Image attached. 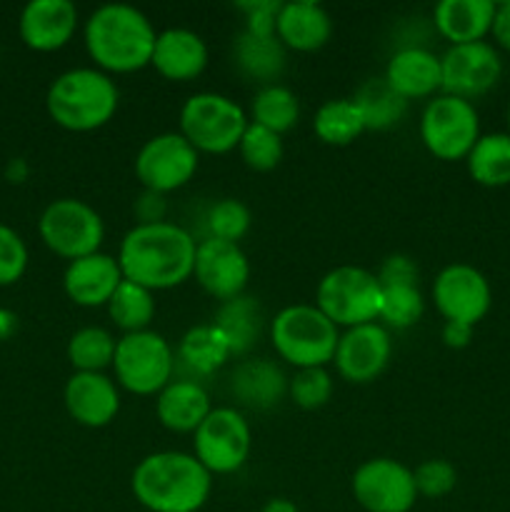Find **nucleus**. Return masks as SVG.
<instances>
[{
    "mask_svg": "<svg viewBox=\"0 0 510 512\" xmlns=\"http://www.w3.org/2000/svg\"><path fill=\"white\" fill-rule=\"evenodd\" d=\"M238 153L243 163L255 173H268L275 170L283 160V135L273 133V130L263 128V125L248 123L243 138H240Z\"/></svg>",
    "mask_w": 510,
    "mask_h": 512,
    "instance_id": "nucleus-37",
    "label": "nucleus"
},
{
    "mask_svg": "<svg viewBox=\"0 0 510 512\" xmlns=\"http://www.w3.org/2000/svg\"><path fill=\"white\" fill-rule=\"evenodd\" d=\"M340 330L315 305L295 303L270 320V343L280 360L303 368H328L338 350Z\"/></svg>",
    "mask_w": 510,
    "mask_h": 512,
    "instance_id": "nucleus-5",
    "label": "nucleus"
},
{
    "mask_svg": "<svg viewBox=\"0 0 510 512\" xmlns=\"http://www.w3.org/2000/svg\"><path fill=\"white\" fill-rule=\"evenodd\" d=\"M360 113H363L365 128L368 130H388L403 120L408 110V100L400 98L383 78L365 80L355 93Z\"/></svg>",
    "mask_w": 510,
    "mask_h": 512,
    "instance_id": "nucleus-34",
    "label": "nucleus"
},
{
    "mask_svg": "<svg viewBox=\"0 0 510 512\" xmlns=\"http://www.w3.org/2000/svg\"><path fill=\"white\" fill-rule=\"evenodd\" d=\"M280 5H283L280 0H250V3H238V10L245 15V30L260 35H273Z\"/></svg>",
    "mask_w": 510,
    "mask_h": 512,
    "instance_id": "nucleus-42",
    "label": "nucleus"
},
{
    "mask_svg": "<svg viewBox=\"0 0 510 512\" xmlns=\"http://www.w3.org/2000/svg\"><path fill=\"white\" fill-rule=\"evenodd\" d=\"M260 512H300L298 505L288 498H270L268 503L260 508Z\"/></svg>",
    "mask_w": 510,
    "mask_h": 512,
    "instance_id": "nucleus-48",
    "label": "nucleus"
},
{
    "mask_svg": "<svg viewBox=\"0 0 510 512\" xmlns=\"http://www.w3.org/2000/svg\"><path fill=\"white\" fill-rule=\"evenodd\" d=\"M493 15V0H440L433 10V23L450 45H465L488 38Z\"/></svg>",
    "mask_w": 510,
    "mask_h": 512,
    "instance_id": "nucleus-25",
    "label": "nucleus"
},
{
    "mask_svg": "<svg viewBox=\"0 0 510 512\" xmlns=\"http://www.w3.org/2000/svg\"><path fill=\"white\" fill-rule=\"evenodd\" d=\"M28 270V245L10 225L0 223V288L15 285Z\"/></svg>",
    "mask_w": 510,
    "mask_h": 512,
    "instance_id": "nucleus-41",
    "label": "nucleus"
},
{
    "mask_svg": "<svg viewBox=\"0 0 510 512\" xmlns=\"http://www.w3.org/2000/svg\"><path fill=\"white\" fill-rule=\"evenodd\" d=\"M178 360H183L190 370L200 375H210L215 370L223 368L233 353H230L228 338L223 335V330L215 323L195 325L188 333L180 338L178 345Z\"/></svg>",
    "mask_w": 510,
    "mask_h": 512,
    "instance_id": "nucleus-28",
    "label": "nucleus"
},
{
    "mask_svg": "<svg viewBox=\"0 0 510 512\" xmlns=\"http://www.w3.org/2000/svg\"><path fill=\"white\" fill-rule=\"evenodd\" d=\"M80 15L70 0H30L20 10V40L35 53H55L78 33Z\"/></svg>",
    "mask_w": 510,
    "mask_h": 512,
    "instance_id": "nucleus-18",
    "label": "nucleus"
},
{
    "mask_svg": "<svg viewBox=\"0 0 510 512\" xmlns=\"http://www.w3.org/2000/svg\"><path fill=\"white\" fill-rule=\"evenodd\" d=\"M230 390L238 398V403L248 405V408L268 410L280 403L285 393H288V378L283 370L270 360H243L238 368L233 370L230 378Z\"/></svg>",
    "mask_w": 510,
    "mask_h": 512,
    "instance_id": "nucleus-26",
    "label": "nucleus"
},
{
    "mask_svg": "<svg viewBox=\"0 0 510 512\" xmlns=\"http://www.w3.org/2000/svg\"><path fill=\"white\" fill-rule=\"evenodd\" d=\"M178 133L198 153L225 155L238 150L250 118L233 98L220 93H195L180 108Z\"/></svg>",
    "mask_w": 510,
    "mask_h": 512,
    "instance_id": "nucleus-6",
    "label": "nucleus"
},
{
    "mask_svg": "<svg viewBox=\"0 0 510 512\" xmlns=\"http://www.w3.org/2000/svg\"><path fill=\"white\" fill-rule=\"evenodd\" d=\"M200 153L180 133L153 135L140 145L133 160L138 183L145 190L168 195L185 188L198 173Z\"/></svg>",
    "mask_w": 510,
    "mask_h": 512,
    "instance_id": "nucleus-12",
    "label": "nucleus"
},
{
    "mask_svg": "<svg viewBox=\"0 0 510 512\" xmlns=\"http://www.w3.org/2000/svg\"><path fill=\"white\" fill-rule=\"evenodd\" d=\"M253 225V215L243 200L223 198L210 208L208 213V233L210 238L228 240V243H238L245 238Z\"/></svg>",
    "mask_w": 510,
    "mask_h": 512,
    "instance_id": "nucleus-39",
    "label": "nucleus"
},
{
    "mask_svg": "<svg viewBox=\"0 0 510 512\" xmlns=\"http://www.w3.org/2000/svg\"><path fill=\"white\" fill-rule=\"evenodd\" d=\"M165 195H158V193H150V190H145L143 195H140V200L135 203V215H138V223H160V220H165Z\"/></svg>",
    "mask_w": 510,
    "mask_h": 512,
    "instance_id": "nucleus-44",
    "label": "nucleus"
},
{
    "mask_svg": "<svg viewBox=\"0 0 510 512\" xmlns=\"http://www.w3.org/2000/svg\"><path fill=\"white\" fill-rule=\"evenodd\" d=\"M383 80L403 100L435 98L443 90L440 55L428 48H418V45L395 50L385 65Z\"/></svg>",
    "mask_w": 510,
    "mask_h": 512,
    "instance_id": "nucleus-22",
    "label": "nucleus"
},
{
    "mask_svg": "<svg viewBox=\"0 0 510 512\" xmlns=\"http://www.w3.org/2000/svg\"><path fill=\"white\" fill-rule=\"evenodd\" d=\"M508 133H510V103H508Z\"/></svg>",
    "mask_w": 510,
    "mask_h": 512,
    "instance_id": "nucleus-49",
    "label": "nucleus"
},
{
    "mask_svg": "<svg viewBox=\"0 0 510 512\" xmlns=\"http://www.w3.org/2000/svg\"><path fill=\"white\" fill-rule=\"evenodd\" d=\"M413 478L418 498L438 500L453 493L455 485H458V470H455V465L448 463V460L433 458L420 463L418 468L413 470Z\"/></svg>",
    "mask_w": 510,
    "mask_h": 512,
    "instance_id": "nucleus-40",
    "label": "nucleus"
},
{
    "mask_svg": "<svg viewBox=\"0 0 510 512\" xmlns=\"http://www.w3.org/2000/svg\"><path fill=\"white\" fill-rule=\"evenodd\" d=\"M260 305L255 303V298L248 295H240V298L228 300V303L220 305L218 315H215L213 323L223 330V335L228 338L230 353L243 355L248 353L250 345L255 343L260 333Z\"/></svg>",
    "mask_w": 510,
    "mask_h": 512,
    "instance_id": "nucleus-33",
    "label": "nucleus"
},
{
    "mask_svg": "<svg viewBox=\"0 0 510 512\" xmlns=\"http://www.w3.org/2000/svg\"><path fill=\"white\" fill-rule=\"evenodd\" d=\"M213 410L208 393L195 380H170L155 395V418L165 430L178 435H193Z\"/></svg>",
    "mask_w": 510,
    "mask_h": 512,
    "instance_id": "nucleus-24",
    "label": "nucleus"
},
{
    "mask_svg": "<svg viewBox=\"0 0 510 512\" xmlns=\"http://www.w3.org/2000/svg\"><path fill=\"white\" fill-rule=\"evenodd\" d=\"M275 35L285 45V50L315 53L333 38V18L315 0H293V3L280 5Z\"/></svg>",
    "mask_w": 510,
    "mask_h": 512,
    "instance_id": "nucleus-23",
    "label": "nucleus"
},
{
    "mask_svg": "<svg viewBox=\"0 0 510 512\" xmlns=\"http://www.w3.org/2000/svg\"><path fill=\"white\" fill-rule=\"evenodd\" d=\"M83 38L95 68L108 75H125L148 68L158 33L135 5L108 3L88 15Z\"/></svg>",
    "mask_w": 510,
    "mask_h": 512,
    "instance_id": "nucleus-2",
    "label": "nucleus"
},
{
    "mask_svg": "<svg viewBox=\"0 0 510 512\" xmlns=\"http://www.w3.org/2000/svg\"><path fill=\"white\" fill-rule=\"evenodd\" d=\"M193 278L210 298L228 303L240 298L248 288L250 280V260L238 243L228 240L205 238L195 250Z\"/></svg>",
    "mask_w": 510,
    "mask_h": 512,
    "instance_id": "nucleus-16",
    "label": "nucleus"
},
{
    "mask_svg": "<svg viewBox=\"0 0 510 512\" xmlns=\"http://www.w3.org/2000/svg\"><path fill=\"white\" fill-rule=\"evenodd\" d=\"M108 308L110 320L115 328L123 330V335L140 333V330H150V323L155 318V293L153 290L135 285L130 280H123L110 298Z\"/></svg>",
    "mask_w": 510,
    "mask_h": 512,
    "instance_id": "nucleus-32",
    "label": "nucleus"
},
{
    "mask_svg": "<svg viewBox=\"0 0 510 512\" xmlns=\"http://www.w3.org/2000/svg\"><path fill=\"white\" fill-rule=\"evenodd\" d=\"M380 288H393V285H418V265L410 255L395 253L388 255L380 265L378 273Z\"/></svg>",
    "mask_w": 510,
    "mask_h": 512,
    "instance_id": "nucleus-43",
    "label": "nucleus"
},
{
    "mask_svg": "<svg viewBox=\"0 0 510 512\" xmlns=\"http://www.w3.org/2000/svg\"><path fill=\"white\" fill-rule=\"evenodd\" d=\"M208 45L190 28H165L155 38L150 68L170 83H188L208 68Z\"/></svg>",
    "mask_w": 510,
    "mask_h": 512,
    "instance_id": "nucleus-21",
    "label": "nucleus"
},
{
    "mask_svg": "<svg viewBox=\"0 0 510 512\" xmlns=\"http://www.w3.org/2000/svg\"><path fill=\"white\" fill-rule=\"evenodd\" d=\"M63 403L75 423L98 430L118 418L120 388L105 373H73L65 383Z\"/></svg>",
    "mask_w": 510,
    "mask_h": 512,
    "instance_id": "nucleus-19",
    "label": "nucleus"
},
{
    "mask_svg": "<svg viewBox=\"0 0 510 512\" xmlns=\"http://www.w3.org/2000/svg\"><path fill=\"white\" fill-rule=\"evenodd\" d=\"M350 490L365 512H410L418 503L413 470L393 458L365 460L353 473Z\"/></svg>",
    "mask_w": 510,
    "mask_h": 512,
    "instance_id": "nucleus-13",
    "label": "nucleus"
},
{
    "mask_svg": "<svg viewBox=\"0 0 510 512\" xmlns=\"http://www.w3.org/2000/svg\"><path fill=\"white\" fill-rule=\"evenodd\" d=\"M115 345L118 340L110 330L88 325L70 335L68 360L75 373H105V368H113Z\"/></svg>",
    "mask_w": 510,
    "mask_h": 512,
    "instance_id": "nucleus-35",
    "label": "nucleus"
},
{
    "mask_svg": "<svg viewBox=\"0 0 510 512\" xmlns=\"http://www.w3.org/2000/svg\"><path fill=\"white\" fill-rule=\"evenodd\" d=\"M113 373L118 388L125 393L150 398L158 395L173 380L175 350L155 330H140L118 338L113 358Z\"/></svg>",
    "mask_w": 510,
    "mask_h": 512,
    "instance_id": "nucleus-8",
    "label": "nucleus"
},
{
    "mask_svg": "<svg viewBox=\"0 0 510 512\" xmlns=\"http://www.w3.org/2000/svg\"><path fill=\"white\" fill-rule=\"evenodd\" d=\"M18 330V318L10 310L0 308V340H8Z\"/></svg>",
    "mask_w": 510,
    "mask_h": 512,
    "instance_id": "nucleus-47",
    "label": "nucleus"
},
{
    "mask_svg": "<svg viewBox=\"0 0 510 512\" xmlns=\"http://www.w3.org/2000/svg\"><path fill=\"white\" fill-rule=\"evenodd\" d=\"M365 120L353 98L328 100L315 110L313 133L320 143L345 148L365 133Z\"/></svg>",
    "mask_w": 510,
    "mask_h": 512,
    "instance_id": "nucleus-30",
    "label": "nucleus"
},
{
    "mask_svg": "<svg viewBox=\"0 0 510 512\" xmlns=\"http://www.w3.org/2000/svg\"><path fill=\"white\" fill-rule=\"evenodd\" d=\"M468 175L483 188L510 185V133H485L465 158Z\"/></svg>",
    "mask_w": 510,
    "mask_h": 512,
    "instance_id": "nucleus-29",
    "label": "nucleus"
},
{
    "mask_svg": "<svg viewBox=\"0 0 510 512\" xmlns=\"http://www.w3.org/2000/svg\"><path fill=\"white\" fill-rule=\"evenodd\" d=\"M473 330L470 325L463 323H445L443 325V343L453 350L468 348L470 340H473Z\"/></svg>",
    "mask_w": 510,
    "mask_h": 512,
    "instance_id": "nucleus-46",
    "label": "nucleus"
},
{
    "mask_svg": "<svg viewBox=\"0 0 510 512\" xmlns=\"http://www.w3.org/2000/svg\"><path fill=\"white\" fill-rule=\"evenodd\" d=\"M435 310L445 323H463L475 328L493 305L488 278L468 263L445 265L433 283Z\"/></svg>",
    "mask_w": 510,
    "mask_h": 512,
    "instance_id": "nucleus-15",
    "label": "nucleus"
},
{
    "mask_svg": "<svg viewBox=\"0 0 510 512\" xmlns=\"http://www.w3.org/2000/svg\"><path fill=\"white\" fill-rule=\"evenodd\" d=\"M253 433L235 408H213L193 433V455L210 475H233L248 463Z\"/></svg>",
    "mask_w": 510,
    "mask_h": 512,
    "instance_id": "nucleus-11",
    "label": "nucleus"
},
{
    "mask_svg": "<svg viewBox=\"0 0 510 512\" xmlns=\"http://www.w3.org/2000/svg\"><path fill=\"white\" fill-rule=\"evenodd\" d=\"M130 490L148 512H198L208 503L213 475L193 453L160 450L135 465Z\"/></svg>",
    "mask_w": 510,
    "mask_h": 512,
    "instance_id": "nucleus-3",
    "label": "nucleus"
},
{
    "mask_svg": "<svg viewBox=\"0 0 510 512\" xmlns=\"http://www.w3.org/2000/svg\"><path fill=\"white\" fill-rule=\"evenodd\" d=\"M390 358H393V340L388 328L383 323H368L348 328L340 335L333 363L340 378L365 385L383 375Z\"/></svg>",
    "mask_w": 510,
    "mask_h": 512,
    "instance_id": "nucleus-17",
    "label": "nucleus"
},
{
    "mask_svg": "<svg viewBox=\"0 0 510 512\" xmlns=\"http://www.w3.org/2000/svg\"><path fill=\"white\" fill-rule=\"evenodd\" d=\"M195 250L198 243L188 230L160 220V223H135L120 240L115 258L125 280L158 293V290L178 288L193 278Z\"/></svg>",
    "mask_w": 510,
    "mask_h": 512,
    "instance_id": "nucleus-1",
    "label": "nucleus"
},
{
    "mask_svg": "<svg viewBox=\"0 0 510 512\" xmlns=\"http://www.w3.org/2000/svg\"><path fill=\"white\" fill-rule=\"evenodd\" d=\"M123 280L118 258L93 253L68 263L63 273V290L80 308H105Z\"/></svg>",
    "mask_w": 510,
    "mask_h": 512,
    "instance_id": "nucleus-20",
    "label": "nucleus"
},
{
    "mask_svg": "<svg viewBox=\"0 0 510 512\" xmlns=\"http://www.w3.org/2000/svg\"><path fill=\"white\" fill-rule=\"evenodd\" d=\"M383 288L378 275L360 265H338L328 270L315 290V308L338 328H358L378 320Z\"/></svg>",
    "mask_w": 510,
    "mask_h": 512,
    "instance_id": "nucleus-7",
    "label": "nucleus"
},
{
    "mask_svg": "<svg viewBox=\"0 0 510 512\" xmlns=\"http://www.w3.org/2000/svg\"><path fill=\"white\" fill-rule=\"evenodd\" d=\"M40 240L58 258L73 260L100 253L105 223L98 210L78 198H58L45 205L38 220Z\"/></svg>",
    "mask_w": 510,
    "mask_h": 512,
    "instance_id": "nucleus-10",
    "label": "nucleus"
},
{
    "mask_svg": "<svg viewBox=\"0 0 510 512\" xmlns=\"http://www.w3.org/2000/svg\"><path fill=\"white\" fill-rule=\"evenodd\" d=\"M420 140L433 158L455 163L465 160L478 143L480 115L470 100L438 93L420 113Z\"/></svg>",
    "mask_w": 510,
    "mask_h": 512,
    "instance_id": "nucleus-9",
    "label": "nucleus"
},
{
    "mask_svg": "<svg viewBox=\"0 0 510 512\" xmlns=\"http://www.w3.org/2000/svg\"><path fill=\"white\" fill-rule=\"evenodd\" d=\"M423 313L425 300L420 295L418 285H393V288H383L378 320H383L385 328H413L423 318Z\"/></svg>",
    "mask_w": 510,
    "mask_h": 512,
    "instance_id": "nucleus-36",
    "label": "nucleus"
},
{
    "mask_svg": "<svg viewBox=\"0 0 510 512\" xmlns=\"http://www.w3.org/2000/svg\"><path fill=\"white\" fill-rule=\"evenodd\" d=\"M490 38L495 40V45L510 53V0L503 3H495V15L493 25H490Z\"/></svg>",
    "mask_w": 510,
    "mask_h": 512,
    "instance_id": "nucleus-45",
    "label": "nucleus"
},
{
    "mask_svg": "<svg viewBox=\"0 0 510 512\" xmlns=\"http://www.w3.org/2000/svg\"><path fill=\"white\" fill-rule=\"evenodd\" d=\"M333 375L328 368H303L295 370L288 380V393L293 403L303 410H320L333 398Z\"/></svg>",
    "mask_w": 510,
    "mask_h": 512,
    "instance_id": "nucleus-38",
    "label": "nucleus"
},
{
    "mask_svg": "<svg viewBox=\"0 0 510 512\" xmlns=\"http://www.w3.org/2000/svg\"><path fill=\"white\" fill-rule=\"evenodd\" d=\"M300 103L298 95L285 85H260L258 93L250 100V123L263 125L273 133L283 135L298 125Z\"/></svg>",
    "mask_w": 510,
    "mask_h": 512,
    "instance_id": "nucleus-31",
    "label": "nucleus"
},
{
    "mask_svg": "<svg viewBox=\"0 0 510 512\" xmlns=\"http://www.w3.org/2000/svg\"><path fill=\"white\" fill-rule=\"evenodd\" d=\"M120 90L108 73L73 68L60 73L45 93V110L58 128L70 133H93L118 113Z\"/></svg>",
    "mask_w": 510,
    "mask_h": 512,
    "instance_id": "nucleus-4",
    "label": "nucleus"
},
{
    "mask_svg": "<svg viewBox=\"0 0 510 512\" xmlns=\"http://www.w3.org/2000/svg\"><path fill=\"white\" fill-rule=\"evenodd\" d=\"M233 58L245 78L273 85L285 70V45L275 33L260 35L243 28L233 43Z\"/></svg>",
    "mask_w": 510,
    "mask_h": 512,
    "instance_id": "nucleus-27",
    "label": "nucleus"
},
{
    "mask_svg": "<svg viewBox=\"0 0 510 512\" xmlns=\"http://www.w3.org/2000/svg\"><path fill=\"white\" fill-rule=\"evenodd\" d=\"M440 73H443L440 93L473 103L475 98L490 93L498 85L503 75V60L498 48L488 40L450 45L445 55H440Z\"/></svg>",
    "mask_w": 510,
    "mask_h": 512,
    "instance_id": "nucleus-14",
    "label": "nucleus"
}]
</instances>
